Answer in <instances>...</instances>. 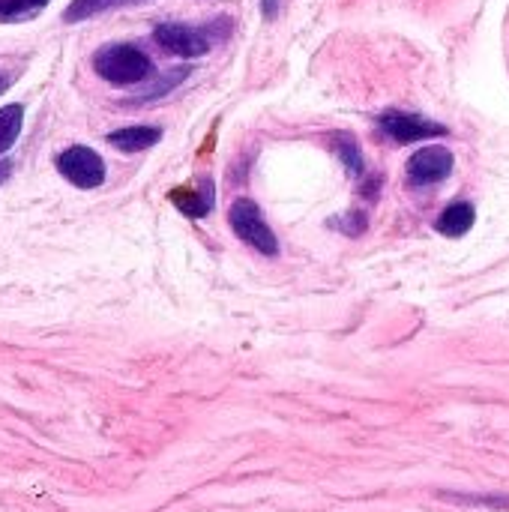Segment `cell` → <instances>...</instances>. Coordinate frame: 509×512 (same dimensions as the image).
<instances>
[{
  "label": "cell",
  "mask_w": 509,
  "mask_h": 512,
  "mask_svg": "<svg viewBox=\"0 0 509 512\" xmlns=\"http://www.w3.org/2000/svg\"><path fill=\"white\" fill-rule=\"evenodd\" d=\"M93 69L108 84L132 87V84H141L153 75V60L138 45L114 42V45H102L93 54Z\"/></svg>",
  "instance_id": "obj_1"
},
{
  "label": "cell",
  "mask_w": 509,
  "mask_h": 512,
  "mask_svg": "<svg viewBox=\"0 0 509 512\" xmlns=\"http://www.w3.org/2000/svg\"><path fill=\"white\" fill-rule=\"evenodd\" d=\"M228 222H231V231L246 243L252 246L255 252L261 255H279V240L273 234V228L267 225L261 207L252 201V198H237L228 210Z\"/></svg>",
  "instance_id": "obj_2"
},
{
  "label": "cell",
  "mask_w": 509,
  "mask_h": 512,
  "mask_svg": "<svg viewBox=\"0 0 509 512\" xmlns=\"http://www.w3.org/2000/svg\"><path fill=\"white\" fill-rule=\"evenodd\" d=\"M153 39L168 54L192 60V57H204L213 48L216 33H213V27H192V24H180V21H165L153 30Z\"/></svg>",
  "instance_id": "obj_3"
},
{
  "label": "cell",
  "mask_w": 509,
  "mask_h": 512,
  "mask_svg": "<svg viewBox=\"0 0 509 512\" xmlns=\"http://www.w3.org/2000/svg\"><path fill=\"white\" fill-rule=\"evenodd\" d=\"M57 171L78 189H96L105 183V162L96 150L84 147V144H75V147H66L63 153H57L54 159Z\"/></svg>",
  "instance_id": "obj_4"
},
{
  "label": "cell",
  "mask_w": 509,
  "mask_h": 512,
  "mask_svg": "<svg viewBox=\"0 0 509 512\" xmlns=\"http://www.w3.org/2000/svg\"><path fill=\"white\" fill-rule=\"evenodd\" d=\"M378 126L399 144H411V141H423V138H438V135H447V126L423 117V114H408V111H384L378 117Z\"/></svg>",
  "instance_id": "obj_5"
},
{
  "label": "cell",
  "mask_w": 509,
  "mask_h": 512,
  "mask_svg": "<svg viewBox=\"0 0 509 512\" xmlns=\"http://www.w3.org/2000/svg\"><path fill=\"white\" fill-rule=\"evenodd\" d=\"M453 174V153L447 147H423L408 162V183L411 186H432Z\"/></svg>",
  "instance_id": "obj_6"
},
{
  "label": "cell",
  "mask_w": 509,
  "mask_h": 512,
  "mask_svg": "<svg viewBox=\"0 0 509 512\" xmlns=\"http://www.w3.org/2000/svg\"><path fill=\"white\" fill-rule=\"evenodd\" d=\"M162 138V129L156 126H126V129H117L108 135V144L117 147L120 153H141V150H150L153 144H159Z\"/></svg>",
  "instance_id": "obj_7"
},
{
  "label": "cell",
  "mask_w": 509,
  "mask_h": 512,
  "mask_svg": "<svg viewBox=\"0 0 509 512\" xmlns=\"http://www.w3.org/2000/svg\"><path fill=\"white\" fill-rule=\"evenodd\" d=\"M474 222H477L474 204H468V201H453V204L435 219V228H438V234H444V237H465V234L474 228Z\"/></svg>",
  "instance_id": "obj_8"
},
{
  "label": "cell",
  "mask_w": 509,
  "mask_h": 512,
  "mask_svg": "<svg viewBox=\"0 0 509 512\" xmlns=\"http://www.w3.org/2000/svg\"><path fill=\"white\" fill-rule=\"evenodd\" d=\"M171 201L192 219H201L213 210V180H201L198 189H177L171 192Z\"/></svg>",
  "instance_id": "obj_9"
},
{
  "label": "cell",
  "mask_w": 509,
  "mask_h": 512,
  "mask_svg": "<svg viewBox=\"0 0 509 512\" xmlns=\"http://www.w3.org/2000/svg\"><path fill=\"white\" fill-rule=\"evenodd\" d=\"M138 3H147V0H72L63 12V21L75 24V21H87V18H96V15L111 12V9L138 6Z\"/></svg>",
  "instance_id": "obj_10"
},
{
  "label": "cell",
  "mask_w": 509,
  "mask_h": 512,
  "mask_svg": "<svg viewBox=\"0 0 509 512\" xmlns=\"http://www.w3.org/2000/svg\"><path fill=\"white\" fill-rule=\"evenodd\" d=\"M333 153L345 162V168L351 171V177H366V162H363V153H360L357 138L351 132L333 135Z\"/></svg>",
  "instance_id": "obj_11"
},
{
  "label": "cell",
  "mask_w": 509,
  "mask_h": 512,
  "mask_svg": "<svg viewBox=\"0 0 509 512\" xmlns=\"http://www.w3.org/2000/svg\"><path fill=\"white\" fill-rule=\"evenodd\" d=\"M51 0H0V24H12V21H27L33 15H39Z\"/></svg>",
  "instance_id": "obj_12"
},
{
  "label": "cell",
  "mask_w": 509,
  "mask_h": 512,
  "mask_svg": "<svg viewBox=\"0 0 509 512\" xmlns=\"http://www.w3.org/2000/svg\"><path fill=\"white\" fill-rule=\"evenodd\" d=\"M21 123H24V108L21 105H6L0 108V153H6L18 132H21Z\"/></svg>",
  "instance_id": "obj_13"
},
{
  "label": "cell",
  "mask_w": 509,
  "mask_h": 512,
  "mask_svg": "<svg viewBox=\"0 0 509 512\" xmlns=\"http://www.w3.org/2000/svg\"><path fill=\"white\" fill-rule=\"evenodd\" d=\"M444 501L465 504V507H489V510H509V495H465V492H441Z\"/></svg>",
  "instance_id": "obj_14"
},
{
  "label": "cell",
  "mask_w": 509,
  "mask_h": 512,
  "mask_svg": "<svg viewBox=\"0 0 509 512\" xmlns=\"http://www.w3.org/2000/svg\"><path fill=\"white\" fill-rule=\"evenodd\" d=\"M261 9H264V15H267V18H276V12H279V0H261Z\"/></svg>",
  "instance_id": "obj_15"
},
{
  "label": "cell",
  "mask_w": 509,
  "mask_h": 512,
  "mask_svg": "<svg viewBox=\"0 0 509 512\" xmlns=\"http://www.w3.org/2000/svg\"><path fill=\"white\" fill-rule=\"evenodd\" d=\"M9 171H12V162H9V159H3V162H0V183L9 177Z\"/></svg>",
  "instance_id": "obj_16"
},
{
  "label": "cell",
  "mask_w": 509,
  "mask_h": 512,
  "mask_svg": "<svg viewBox=\"0 0 509 512\" xmlns=\"http://www.w3.org/2000/svg\"><path fill=\"white\" fill-rule=\"evenodd\" d=\"M9 84H12L9 72H0V93H6V90H9Z\"/></svg>",
  "instance_id": "obj_17"
}]
</instances>
